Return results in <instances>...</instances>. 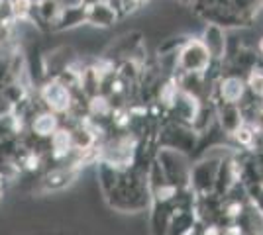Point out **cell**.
I'll use <instances>...</instances> for the list:
<instances>
[{
	"instance_id": "obj_2",
	"label": "cell",
	"mask_w": 263,
	"mask_h": 235,
	"mask_svg": "<svg viewBox=\"0 0 263 235\" xmlns=\"http://www.w3.org/2000/svg\"><path fill=\"white\" fill-rule=\"evenodd\" d=\"M241 92H243V84H241L240 78H228L224 82V87H222V96H224V100L230 102V104L240 100Z\"/></svg>"
},
{
	"instance_id": "obj_3",
	"label": "cell",
	"mask_w": 263,
	"mask_h": 235,
	"mask_svg": "<svg viewBox=\"0 0 263 235\" xmlns=\"http://www.w3.org/2000/svg\"><path fill=\"white\" fill-rule=\"evenodd\" d=\"M55 125V120L53 116H42L37 122H35V130L40 132V134H51V130H53Z\"/></svg>"
},
{
	"instance_id": "obj_5",
	"label": "cell",
	"mask_w": 263,
	"mask_h": 235,
	"mask_svg": "<svg viewBox=\"0 0 263 235\" xmlns=\"http://www.w3.org/2000/svg\"><path fill=\"white\" fill-rule=\"evenodd\" d=\"M261 49H263V41H261Z\"/></svg>"
},
{
	"instance_id": "obj_4",
	"label": "cell",
	"mask_w": 263,
	"mask_h": 235,
	"mask_svg": "<svg viewBox=\"0 0 263 235\" xmlns=\"http://www.w3.org/2000/svg\"><path fill=\"white\" fill-rule=\"evenodd\" d=\"M250 87L255 94H263V75L261 73H253L250 78Z\"/></svg>"
},
{
	"instance_id": "obj_1",
	"label": "cell",
	"mask_w": 263,
	"mask_h": 235,
	"mask_svg": "<svg viewBox=\"0 0 263 235\" xmlns=\"http://www.w3.org/2000/svg\"><path fill=\"white\" fill-rule=\"evenodd\" d=\"M45 96H47V100H49V104L53 106L55 110H65L69 106V94H67V90L63 87H57V84L49 87Z\"/></svg>"
}]
</instances>
